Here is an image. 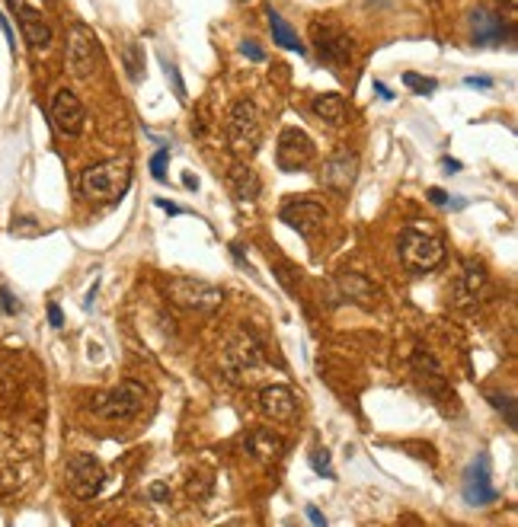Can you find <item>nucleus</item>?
I'll use <instances>...</instances> for the list:
<instances>
[{
  "instance_id": "obj_1",
  "label": "nucleus",
  "mask_w": 518,
  "mask_h": 527,
  "mask_svg": "<svg viewBox=\"0 0 518 527\" xmlns=\"http://www.w3.org/2000/svg\"><path fill=\"white\" fill-rule=\"evenodd\" d=\"M132 186V163L128 160H103V163H93L80 173V192L84 198L99 205H112L128 192Z\"/></svg>"
},
{
  "instance_id": "obj_2",
  "label": "nucleus",
  "mask_w": 518,
  "mask_h": 527,
  "mask_svg": "<svg viewBox=\"0 0 518 527\" xmlns=\"http://www.w3.org/2000/svg\"><path fill=\"white\" fill-rule=\"evenodd\" d=\"M259 141H263V125H259V109H256L249 99H237L230 106L228 116V144L240 160H249V157L259 150Z\"/></svg>"
},
{
  "instance_id": "obj_3",
  "label": "nucleus",
  "mask_w": 518,
  "mask_h": 527,
  "mask_svg": "<svg viewBox=\"0 0 518 527\" xmlns=\"http://www.w3.org/2000/svg\"><path fill=\"white\" fill-rule=\"evenodd\" d=\"M397 247H401V259L410 272H432V269H439L442 259H445V243H442V237L420 228L403 230Z\"/></svg>"
},
{
  "instance_id": "obj_4",
  "label": "nucleus",
  "mask_w": 518,
  "mask_h": 527,
  "mask_svg": "<svg viewBox=\"0 0 518 527\" xmlns=\"http://www.w3.org/2000/svg\"><path fill=\"white\" fill-rule=\"evenodd\" d=\"M141 406H145V387L135 380H122L112 390L93 397V412L106 422H125V419L138 416Z\"/></svg>"
},
{
  "instance_id": "obj_5",
  "label": "nucleus",
  "mask_w": 518,
  "mask_h": 527,
  "mask_svg": "<svg viewBox=\"0 0 518 527\" xmlns=\"http://www.w3.org/2000/svg\"><path fill=\"white\" fill-rule=\"evenodd\" d=\"M310 42L317 48V58L330 67H349L355 58V46L342 26L330 20H314L310 23Z\"/></svg>"
},
{
  "instance_id": "obj_6",
  "label": "nucleus",
  "mask_w": 518,
  "mask_h": 527,
  "mask_svg": "<svg viewBox=\"0 0 518 527\" xmlns=\"http://www.w3.org/2000/svg\"><path fill=\"white\" fill-rule=\"evenodd\" d=\"M224 371H228L230 380H237V384H253L256 374L263 371V345L256 342L253 336H247V332H240V336L224 349Z\"/></svg>"
},
{
  "instance_id": "obj_7",
  "label": "nucleus",
  "mask_w": 518,
  "mask_h": 527,
  "mask_svg": "<svg viewBox=\"0 0 518 527\" xmlns=\"http://www.w3.org/2000/svg\"><path fill=\"white\" fill-rule=\"evenodd\" d=\"M67 489L77 499H96L106 486V470L93 454H74L67 461Z\"/></svg>"
},
{
  "instance_id": "obj_8",
  "label": "nucleus",
  "mask_w": 518,
  "mask_h": 527,
  "mask_svg": "<svg viewBox=\"0 0 518 527\" xmlns=\"http://www.w3.org/2000/svg\"><path fill=\"white\" fill-rule=\"evenodd\" d=\"M99 65V42L84 23H74L71 35H67V71L74 77H90Z\"/></svg>"
},
{
  "instance_id": "obj_9",
  "label": "nucleus",
  "mask_w": 518,
  "mask_h": 527,
  "mask_svg": "<svg viewBox=\"0 0 518 527\" xmlns=\"http://www.w3.org/2000/svg\"><path fill=\"white\" fill-rule=\"evenodd\" d=\"M167 294L173 298V304L186 307V310H215L218 304L224 300L221 288L208 285V281L198 279H173L167 285Z\"/></svg>"
},
{
  "instance_id": "obj_10",
  "label": "nucleus",
  "mask_w": 518,
  "mask_h": 527,
  "mask_svg": "<svg viewBox=\"0 0 518 527\" xmlns=\"http://www.w3.org/2000/svg\"><path fill=\"white\" fill-rule=\"evenodd\" d=\"M314 160V141L308 137V131L301 128H285L279 135V147H276V163L282 173H298L308 163Z\"/></svg>"
},
{
  "instance_id": "obj_11",
  "label": "nucleus",
  "mask_w": 518,
  "mask_h": 527,
  "mask_svg": "<svg viewBox=\"0 0 518 527\" xmlns=\"http://www.w3.org/2000/svg\"><path fill=\"white\" fill-rule=\"evenodd\" d=\"M279 218L301 237H314L327 224V208L320 202H314V198H289L279 208Z\"/></svg>"
},
{
  "instance_id": "obj_12",
  "label": "nucleus",
  "mask_w": 518,
  "mask_h": 527,
  "mask_svg": "<svg viewBox=\"0 0 518 527\" xmlns=\"http://www.w3.org/2000/svg\"><path fill=\"white\" fill-rule=\"evenodd\" d=\"M471 33H473V46H483V48L503 46V42L515 39V26L505 23L503 14H493V10L486 7H480L477 14L471 16Z\"/></svg>"
},
{
  "instance_id": "obj_13",
  "label": "nucleus",
  "mask_w": 518,
  "mask_h": 527,
  "mask_svg": "<svg viewBox=\"0 0 518 527\" xmlns=\"http://www.w3.org/2000/svg\"><path fill=\"white\" fill-rule=\"evenodd\" d=\"M486 285H490L486 269L480 266V262H473V259L464 262V269H461V275L454 279V288H452L454 307H461V310L477 307L480 300H483V294H486Z\"/></svg>"
},
{
  "instance_id": "obj_14",
  "label": "nucleus",
  "mask_w": 518,
  "mask_h": 527,
  "mask_svg": "<svg viewBox=\"0 0 518 527\" xmlns=\"http://www.w3.org/2000/svg\"><path fill=\"white\" fill-rule=\"evenodd\" d=\"M355 169H359V160H355L352 150H349V147H336L333 154L327 157V163H323L320 183L327 186V189L346 196V192L352 189V183H355Z\"/></svg>"
},
{
  "instance_id": "obj_15",
  "label": "nucleus",
  "mask_w": 518,
  "mask_h": 527,
  "mask_svg": "<svg viewBox=\"0 0 518 527\" xmlns=\"http://www.w3.org/2000/svg\"><path fill=\"white\" fill-rule=\"evenodd\" d=\"M52 122L67 137H77L84 131V106H80L77 93L67 90V86H61L52 96Z\"/></svg>"
},
{
  "instance_id": "obj_16",
  "label": "nucleus",
  "mask_w": 518,
  "mask_h": 527,
  "mask_svg": "<svg viewBox=\"0 0 518 527\" xmlns=\"http://www.w3.org/2000/svg\"><path fill=\"white\" fill-rule=\"evenodd\" d=\"M499 499L496 486L490 480V457L477 454V461L471 463L464 476V502L467 505H493Z\"/></svg>"
},
{
  "instance_id": "obj_17",
  "label": "nucleus",
  "mask_w": 518,
  "mask_h": 527,
  "mask_svg": "<svg viewBox=\"0 0 518 527\" xmlns=\"http://www.w3.org/2000/svg\"><path fill=\"white\" fill-rule=\"evenodd\" d=\"M259 410H263V416H269L272 422L291 425L298 419V397L291 393V387L272 384L259 393Z\"/></svg>"
},
{
  "instance_id": "obj_18",
  "label": "nucleus",
  "mask_w": 518,
  "mask_h": 527,
  "mask_svg": "<svg viewBox=\"0 0 518 527\" xmlns=\"http://www.w3.org/2000/svg\"><path fill=\"white\" fill-rule=\"evenodd\" d=\"M10 7H14L16 20H20V29H23V35H26L29 46H36V48H48V46H52V26L42 20L39 10L26 7L23 0H10Z\"/></svg>"
},
{
  "instance_id": "obj_19",
  "label": "nucleus",
  "mask_w": 518,
  "mask_h": 527,
  "mask_svg": "<svg viewBox=\"0 0 518 527\" xmlns=\"http://www.w3.org/2000/svg\"><path fill=\"white\" fill-rule=\"evenodd\" d=\"M247 451L259 463H279L285 454V438L276 435L272 429H253L247 435Z\"/></svg>"
},
{
  "instance_id": "obj_20",
  "label": "nucleus",
  "mask_w": 518,
  "mask_h": 527,
  "mask_svg": "<svg viewBox=\"0 0 518 527\" xmlns=\"http://www.w3.org/2000/svg\"><path fill=\"white\" fill-rule=\"evenodd\" d=\"M228 183H230V189H234V196L240 198V202H253L256 196H259V176L253 173V167H247L243 160H237V163H230V169H228Z\"/></svg>"
},
{
  "instance_id": "obj_21",
  "label": "nucleus",
  "mask_w": 518,
  "mask_h": 527,
  "mask_svg": "<svg viewBox=\"0 0 518 527\" xmlns=\"http://www.w3.org/2000/svg\"><path fill=\"white\" fill-rule=\"evenodd\" d=\"M340 291L346 294L349 300L361 304V307H371L374 300H378V288H374L371 281H368L365 275H359V272H342L340 275Z\"/></svg>"
},
{
  "instance_id": "obj_22",
  "label": "nucleus",
  "mask_w": 518,
  "mask_h": 527,
  "mask_svg": "<svg viewBox=\"0 0 518 527\" xmlns=\"http://www.w3.org/2000/svg\"><path fill=\"white\" fill-rule=\"evenodd\" d=\"M310 112H314L317 118H323V122L330 125H342L349 116L346 109V99L340 96V93H320V96L310 99Z\"/></svg>"
},
{
  "instance_id": "obj_23",
  "label": "nucleus",
  "mask_w": 518,
  "mask_h": 527,
  "mask_svg": "<svg viewBox=\"0 0 518 527\" xmlns=\"http://www.w3.org/2000/svg\"><path fill=\"white\" fill-rule=\"evenodd\" d=\"M266 20H269V29H272V39H276V46L289 48V52H298L304 55V46L301 39H298V33L289 26V20H282V14L272 7H266Z\"/></svg>"
},
{
  "instance_id": "obj_24",
  "label": "nucleus",
  "mask_w": 518,
  "mask_h": 527,
  "mask_svg": "<svg viewBox=\"0 0 518 527\" xmlns=\"http://www.w3.org/2000/svg\"><path fill=\"white\" fill-rule=\"evenodd\" d=\"M122 61L125 71H128V80H141V74H145V52H141L138 42H128L122 48Z\"/></svg>"
},
{
  "instance_id": "obj_25",
  "label": "nucleus",
  "mask_w": 518,
  "mask_h": 527,
  "mask_svg": "<svg viewBox=\"0 0 518 527\" xmlns=\"http://www.w3.org/2000/svg\"><path fill=\"white\" fill-rule=\"evenodd\" d=\"M403 84H407L413 93H420V96H429V93L439 90V84H435L432 77H422V74H413V71L403 74Z\"/></svg>"
},
{
  "instance_id": "obj_26",
  "label": "nucleus",
  "mask_w": 518,
  "mask_h": 527,
  "mask_svg": "<svg viewBox=\"0 0 518 527\" xmlns=\"http://www.w3.org/2000/svg\"><path fill=\"white\" fill-rule=\"evenodd\" d=\"M310 467H314V473H320L323 480H333V467H330V451H314V454H310Z\"/></svg>"
},
{
  "instance_id": "obj_27",
  "label": "nucleus",
  "mask_w": 518,
  "mask_h": 527,
  "mask_svg": "<svg viewBox=\"0 0 518 527\" xmlns=\"http://www.w3.org/2000/svg\"><path fill=\"white\" fill-rule=\"evenodd\" d=\"M167 160H170V147H160L157 154L151 157V173L157 183H164L167 179Z\"/></svg>"
},
{
  "instance_id": "obj_28",
  "label": "nucleus",
  "mask_w": 518,
  "mask_h": 527,
  "mask_svg": "<svg viewBox=\"0 0 518 527\" xmlns=\"http://www.w3.org/2000/svg\"><path fill=\"white\" fill-rule=\"evenodd\" d=\"M490 403L496 406L499 412H505V422H509V429H515L518 419H515V406H512V397H490Z\"/></svg>"
},
{
  "instance_id": "obj_29",
  "label": "nucleus",
  "mask_w": 518,
  "mask_h": 527,
  "mask_svg": "<svg viewBox=\"0 0 518 527\" xmlns=\"http://www.w3.org/2000/svg\"><path fill=\"white\" fill-rule=\"evenodd\" d=\"M0 310L10 313V317H14V313H20V304H16V298L10 294V288H0Z\"/></svg>"
},
{
  "instance_id": "obj_30",
  "label": "nucleus",
  "mask_w": 518,
  "mask_h": 527,
  "mask_svg": "<svg viewBox=\"0 0 518 527\" xmlns=\"http://www.w3.org/2000/svg\"><path fill=\"white\" fill-rule=\"evenodd\" d=\"M164 67H167V77L173 80V90H177V96H179V99H186V86H183V80H179V71L170 65V61H164Z\"/></svg>"
},
{
  "instance_id": "obj_31",
  "label": "nucleus",
  "mask_w": 518,
  "mask_h": 527,
  "mask_svg": "<svg viewBox=\"0 0 518 527\" xmlns=\"http://www.w3.org/2000/svg\"><path fill=\"white\" fill-rule=\"evenodd\" d=\"M240 52L247 55L249 61H266V52L256 42H240Z\"/></svg>"
},
{
  "instance_id": "obj_32",
  "label": "nucleus",
  "mask_w": 518,
  "mask_h": 527,
  "mask_svg": "<svg viewBox=\"0 0 518 527\" xmlns=\"http://www.w3.org/2000/svg\"><path fill=\"white\" fill-rule=\"evenodd\" d=\"M48 323H52L55 329H61V326H65V313H61L58 304H48Z\"/></svg>"
},
{
  "instance_id": "obj_33",
  "label": "nucleus",
  "mask_w": 518,
  "mask_h": 527,
  "mask_svg": "<svg viewBox=\"0 0 518 527\" xmlns=\"http://www.w3.org/2000/svg\"><path fill=\"white\" fill-rule=\"evenodd\" d=\"M151 499L154 502H167V499H170V489H167L164 482H154V486H151Z\"/></svg>"
},
{
  "instance_id": "obj_34",
  "label": "nucleus",
  "mask_w": 518,
  "mask_h": 527,
  "mask_svg": "<svg viewBox=\"0 0 518 527\" xmlns=\"http://www.w3.org/2000/svg\"><path fill=\"white\" fill-rule=\"evenodd\" d=\"M154 205H157V208H164V211H170V215H183V208H179V205H173V202H167V198H154Z\"/></svg>"
},
{
  "instance_id": "obj_35",
  "label": "nucleus",
  "mask_w": 518,
  "mask_h": 527,
  "mask_svg": "<svg viewBox=\"0 0 518 527\" xmlns=\"http://www.w3.org/2000/svg\"><path fill=\"white\" fill-rule=\"evenodd\" d=\"M464 84H467V86H480V90H490L493 80H490V77H467Z\"/></svg>"
},
{
  "instance_id": "obj_36",
  "label": "nucleus",
  "mask_w": 518,
  "mask_h": 527,
  "mask_svg": "<svg viewBox=\"0 0 518 527\" xmlns=\"http://www.w3.org/2000/svg\"><path fill=\"white\" fill-rule=\"evenodd\" d=\"M429 202H432V205H445L448 202V192L445 189H429Z\"/></svg>"
},
{
  "instance_id": "obj_37",
  "label": "nucleus",
  "mask_w": 518,
  "mask_h": 527,
  "mask_svg": "<svg viewBox=\"0 0 518 527\" xmlns=\"http://www.w3.org/2000/svg\"><path fill=\"white\" fill-rule=\"evenodd\" d=\"M0 29H4V35H7V46L16 48L14 46V29H10V23H7V16H4V14H0Z\"/></svg>"
},
{
  "instance_id": "obj_38",
  "label": "nucleus",
  "mask_w": 518,
  "mask_h": 527,
  "mask_svg": "<svg viewBox=\"0 0 518 527\" xmlns=\"http://www.w3.org/2000/svg\"><path fill=\"white\" fill-rule=\"evenodd\" d=\"M308 518H310V521H314V524H327V518H323V514H320V512H317V508H314V505H308Z\"/></svg>"
},
{
  "instance_id": "obj_39",
  "label": "nucleus",
  "mask_w": 518,
  "mask_h": 527,
  "mask_svg": "<svg viewBox=\"0 0 518 527\" xmlns=\"http://www.w3.org/2000/svg\"><path fill=\"white\" fill-rule=\"evenodd\" d=\"M374 90H378V93H381V99H394V93L387 90V86H384V84H381V80H374Z\"/></svg>"
},
{
  "instance_id": "obj_40",
  "label": "nucleus",
  "mask_w": 518,
  "mask_h": 527,
  "mask_svg": "<svg viewBox=\"0 0 518 527\" xmlns=\"http://www.w3.org/2000/svg\"><path fill=\"white\" fill-rule=\"evenodd\" d=\"M442 167H445V169H461V163L452 160V157H445V160H442Z\"/></svg>"
},
{
  "instance_id": "obj_41",
  "label": "nucleus",
  "mask_w": 518,
  "mask_h": 527,
  "mask_svg": "<svg viewBox=\"0 0 518 527\" xmlns=\"http://www.w3.org/2000/svg\"><path fill=\"white\" fill-rule=\"evenodd\" d=\"M237 4H253V0H237Z\"/></svg>"
}]
</instances>
